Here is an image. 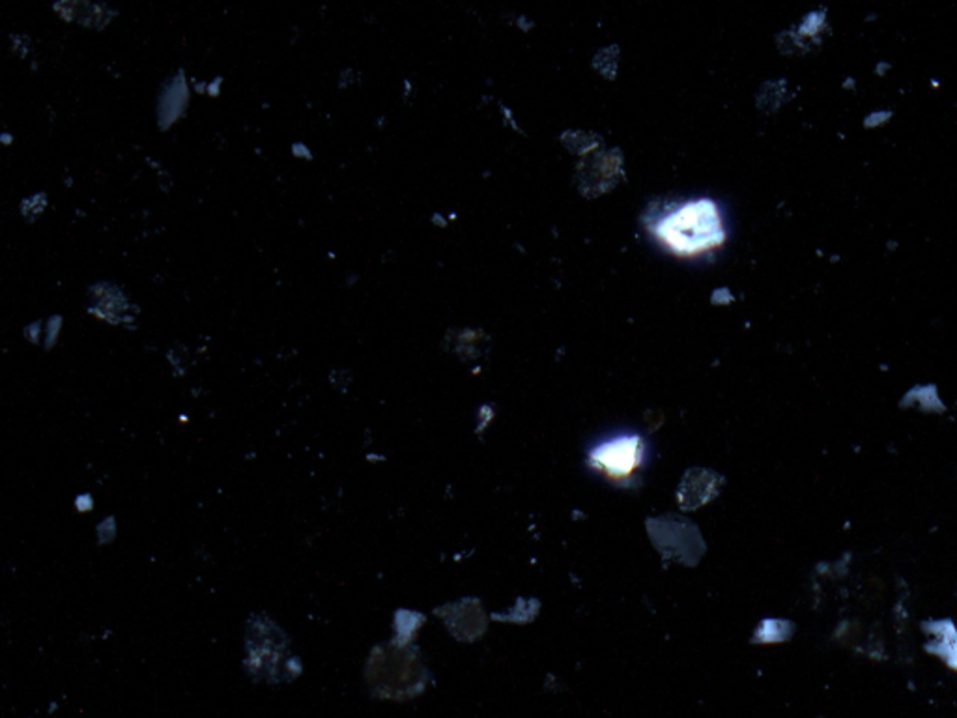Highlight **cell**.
<instances>
[{
    "label": "cell",
    "instance_id": "2",
    "mask_svg": "<svg viewBox=\"0 0 957 718\" xmlns=\"http://www.w3.org/2000/svg\"><path fill=\"white\" fill-rule=\"evenodd\" d=\"M645 447L638 436H621L613 438L601 447H597L591 455L593 468L602 472L613 481H623L636 474L643 462Z\"/></svg>",
    "mask_w": 957,
    "mask_h": 718
},
{
    "label": "cell",
    "instance_id": "1",
    "mask_svg": "<svg viewBox=\"0 0 957 718\" xmlns=\"http://www.w3.org/2000/svg\"><path fill=\"white\" fill-rule=\"evenodd\" d=\"M653 235L681 257L707 253L726 242L724 219L714 201H689L653 223Z\"/></svg>",
    "mask_w": 957,
    "mask_h": 718
},
{
    "label": "cell",
    "instance_id": "11",
    "mask_svg": "<svg viewBox=\"0 0 957 718\" xmlns=\"http://www.w3.org/2000/svg\"><path fill=\"white\" fill-rule=\"evenodd\" d=\"M0 142H3V145H4V147H10V145H12V142H13V137H12V133L4 132L3 135H0Z\"/></svg>",
    "mask_w": 957,
    "mask_h": 718
},
{
    "label": "cell",
    "instance_id": "3",
    "mask_svg": "<svg viewBox=\"0 0 957 718\" xmlns=\"http://www.w3.org/2000/svg\"><path fill=\"white\" fill-rule=\"evenodd\" d=\"M88 298V315H92L113 326H128L132 330L130 322L135 320L137 313L140 311L139 305L132 303L120 286L111 281H98L90 284Z\"/></svg>",
    "mask_w": 957,
    "mask_h": 718
},
{
    "label": "cell",
    "instance_id": "7",
    "mask_svg": "<svg viewBox=\"0 0 957 718\" xmlns=\"http://www.w3.org/2000/svg\"><path fill=\"white\" fill-rule=\"evenodd\" d=\"M62 324H64V316H62V315H51V316L47 318V322H45V328H47V330H45V333H44V335H45V348H47V350L55 347L57 339H59V335H60V331H62Z\"/></svg>",
    "mask_w": 957,
    "mask_h": 718
},
{
    "label": "cell",
    "instance_id": "4",
    "mask_svg": "<svg viewBox=\"0 0 957 718\" xmlns=\"http://www.w3.org/2000/svg\"><path fill=\"white\" fill-rule=\"evenodd\" d=\"M189 107V84L186 77V69L179 68L174 76H171L161 84L157 96V128L159 132H169L172 125L182 120Z\"/></svg>",
    "mask_w": 957,
    "mask_h": 718
},
{
    "label": "cell",
    "instance_id": "9",
    "mask_svg": "<svg viewBox=\"0 0 957 718\" xmlns=\"http://www.w3.org/2000/svg\"><path fill=\"white\" fill-rule=\"evenodd\" d=\"M292 156L294 157H299V159H305V161H313L315 159V154L313 150L305 145V142H292Z\"/></svg>",
    "mask_w": 957,
    "mask_h": 718
},
{
    "label": "cell",
    "instance_id": "12",
    "mask_svg": "<svg viewBox=\"0 0 957 718\" xmlns=\"http://www.w3.org/2000/svg\"><path fill=\"white\" fill-rule=\"evenodd\" d=\"M357 279H359V277H357V275H350V277H348V279H347V281H345V284H347V286H348V289H352V286H354V284H352V283H354V281H357Z\"/></svg>",
    "mask_w": 957,
    "mask_h": 718
},
{
    "label": "cell",
    "instance_id": "8",
    "mask_svg": "<svg viewBox=\"0 0 957 718\" xmlns=\"http://www.w3.org/2000/svg\"><path fill=\"white\" fill-rule=\"evenodd\" d=\"M42 328H44V320H36V322H32V324L25 326V337L30 340V343L38 345V343H40L42 333H45Z\"/></svg>",
    "mask_w": 957,
    "mask_h": 718
},
{
    "label": "cell",
    "instance_id": "10",
    "mask_svg": "<svg viewBox=\"0 0 957 718\" xmlns=\"http://www.w3.org/2000/svg\"><path fill=\"white\" fill-rule=\"evenodd\" d=\"M223 81H225V79H223L221 76H218V77H213V81H210V83H208V92H206V94H208L210 98H219V94H221V84H223Z\"/></svg>",
    "mask_w": 957,
    "mask_h": 718
},
{
    "label": "cell",
    "instance_id": "5",
    "mask_svg": "<svg viewBox=\"0 0 957 718\" xmlns=\"http://www.w3.org/2000/svg\"><path fill=\"white\" fill-rule=\"evenodd\" d=\"M118 17V10L109 4H92V3H74V23L94 28L98 32L105 30L113 20Z\"/></svg>",
    "mask_w": 957,
    "mask_h": 718
},
{
    "label": "cell",
    "instance_id": "6",
    "mask_svg": "<svg viewBox=\"0 0 957 718\" xmlns=\"http://www.w3.org/2000/svg\"><path fill=\"white\" fill-rule=\"evenodd\" d=\"M47 204H49V195L45 191H40L30 196H25V199L20 203V211L28 225H34L42 218V213L47 210Z\"/></svg>",
    "mask_w": 957,
    "mask_h": 718
}]
</instances>
